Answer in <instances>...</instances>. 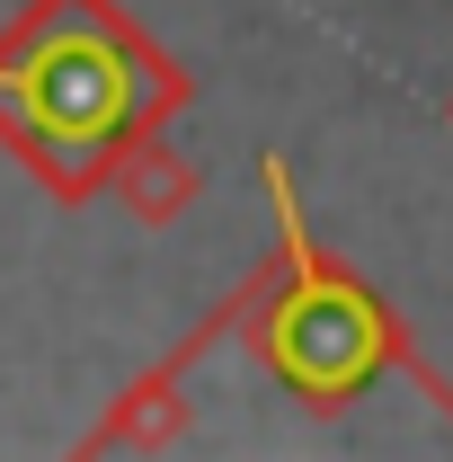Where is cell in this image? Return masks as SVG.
<instances>
[{"label": "cell", "instance_id": "6da1fadb", "mask_svg": "<svg viewBox=\"0 0 453 462\" xmlns=\"http://www.w3.org/2000/svg\"><path fill=\"white\" fill-rule=\"evenodd\" d=\"M143 98H152V71L125 54L98 18H62L54 36H36L18 62H0V125L27 152H45L54 178H80L134 125Z\"/></svg>", "mask_w": 453, "mask_h": 462}]
</instances>
